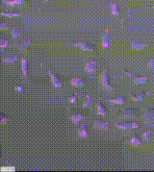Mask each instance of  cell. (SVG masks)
<instances>
[{
    "instance_id": "31",
    "label": "cell",
    "mask_w": 154,
    "mask_h": 172,
    "mask_svg": "<svg viewBox=\"0 0 154 172\" xmlns=\"http://www.w3.org/2000/svg\"><path fill=\"white\" fill-rule=\"evenodd\" d=\"M0 29L2 30V31H6V30H9V25L6 22H1L0 23Z\"/></svg>"
},
{
    "instance_id": "24",
    "label": "cell",
    "mask_w": 154,
    "mask_h": 172,
    "mask_svg": "<svg viewBox=\"0 0 154 172\" xmlns=\"http://www.w3.org/2000/svg\"><path fill=\"white\" fill-rule=\"evenodd\" d=\"M21 30L18 27H14L12 29V37L14 38H19L21 36Z\"/></svg>"
},
{
    "instance_id": "33",
    "label": "cell",
    "mask_w": 154,
    "mask_h": 172,
    "mask_svg": "<svg viewBox=\"0 0 154 172\" xmlns=\"http://www.w3.org/2000/svg\"><path fill=\"white\" fill-rule=\"evenodd\" d=\"M147 66L148 68H150V69H153L154 70V58H152L150 61H149L147 63Z\"/></svg>"
},
{
    "instance_id": "25",
    "label": "cell",
    "mask_w": 154,
    "mask_h": 172,
    "mask_svg": "<svg viewBox=\"0 0 154 172\" xmlns=\"http://www.w3.org/2000/svg\"><path fill=\"white\" fill-rule=\"evenodd\" d=\"M141 143H142V141H141V140L137 136H134L131 139V144L133 145L134 147H138V146L141 145Z\"/></svg>"
},
{
    "instance_id": "29",
    "label": "cell",
    "mask_w": 154,
    "mask_h": 172,
    "mask_svg": "<svg viewBox=\"0 0 154 172\" xmlns=\"http://www.w3.org/2000/svg\"><path fill=\"white\" fill-rule=\"evenodd\" d=\"M8 44H9L8 40H5V38H0V48L1 49L5 48V47L8 45Z\"/></svg>"
},
{
    "instance_id": "28",
    "label": "cell",
    "mask_w": 154,
    "mask_h": 172,
    "mask_svg": "<svg viewBox=\"0 0 154 172\" xmlns=\"http://www.w3.org/2000/svg\"><path fill=\"white\" fill-rule=\"evenodd\" d=\"M137 12H138V9H136V8H131V9H129V10H128V12H127V14H126V16H125L124 18H122V21H124L126 18H129L130 16L135 15Z\"/></svg>"
},
{
    "instance_id": "3",
    "label": "cell",
    "mask_w": 154,
    "mask_h": 172,
    "mask_svg": "<svg viewBox=\"0 0 154 172\" xmlns=\"http://www.w3.org/2000/svg\"><path fill=\"white\" fill-rule=\"evenodd\" d=\"M48 74L50 76V79H51V84H52V86L54 88H56V89H60V88H62V81L60 80L58 78V76L56 74H54V73L51 71V70H48Z\"/></svg>"
},
{
    "instance_id": "6",
    "label": "cell",
    "mask_w": 154,
    "mask_h": 172,
    "mask_svg": "<svg viewBox=\"0 0 154 172\" xmlns=\"http://www.w3.org/2000/svg\"><path fill=\"white\" fill-rule=\"evenodd\" d=\"M74 46L80 47V48L82 49V50H84V51H95V47H93L92 44H90L89 42H86V41L75 42Z\"/></svg>"
},
{
    "instance_id": "27",
    "label": "cell",
    "mask_w": 154,
    "mask_h": 172,
    "mask_svg": "<svg viewBox=\"0 0 154 172\" xmlns=\"http://www.w3.org/2000/svg\"><path fill=\"white\" fill-rule=\"evenodd\" d=\"M91 104H92V97L90 94H88V95H86V97H85V99L83 101V107L84 108H88Z\"/></svg>"
},
{
    "instance_id": "26",
    "label": "cell",
    "mask_w": 154,
    "mask_h": 172,
    "mask_svg": "<svg viewBox=\"0 0 154 172\" xmlns=\"http://www.w3.org/2000/svg\"><path fill=\"white\" fill-rule=\"evenodd\" d=\"M142 137H143V139L147 141V142H149V141L151 140V139H152V133L151 132H149V131H147V132H144L143 133V135H142Z\"/></svg>"
},
{
    "instance_id": "5",
    "label": "cell",
    "mask_w": 154,
    "mask_h": 172,
    "mask_svg": "<svg viewBox=\"0 0 154 172\" xmlns=\"http://www.w3.org/2000/svg\"><path fill=\"white\" fill-rule=\"evenodd\" d=\"M96 66H97L96 61H95V60H89L86 66H85V71L88 73H93L96 70Z\"/></svg>"
},
{
    "instance_id": "1",
    "label": "cell",
    "mask_w": 154,
    "mask_h": 172,
    "mask_svg": "<svg viewBox=\"0 0 154 172\" xmlns=\"http://www.w3.org/2000/svg\"><path fill=\"white\" fill-rule=\"evenodd\" d=\"M99 85L101 86L103 89H106V91H109V92H113L115 89V88L111 84L109 72L107 69H105L99 76Z\"/></svg>"
},
{
    "instance_id": "21",
    "label": "cell",
    "mask_w": 154,
    "mask_h": 172,
    "mask_svg": "<svg viewBox=\"0 0 154 172\" xmlns=\"http://www.w3.org/2000/svg\"><path fill=\"white\" fill-rule=\"evenodd\" d=\"M111 13H112L113 16H119V14H121V11H119V8L117 3L111 4Z\"/></svg>"
},
{
    "instance_id": "13",
    "label": "cell",
    "mask_w": 154,
    "mask_h": 172,
    "mask_svg": "<svg viewBox=\"0 0 154 172\" xmlns=\"http://www.w3.org/2000/svg\"><path fill=\"white\" fill-rule=\"evenodd\" d=\"M21 71H22V74L25 78H27L28 75V63H27V60L22 58L21 59Z\"/></svg>"
},
{
    "instance_id": "17",
    "label": "cell",
    "mask_w": 154,
    "mask_h": 172,
    "mask_svg": "<svg viewBox=\"0 0 154 172\" xmlns=\"http://www.w3.org/2000/svg\"><path fill=\"white\" fill-rule=\"evenodd\" d=\"M77 135L80 137H87L89 136L88 130H87V128L85 127V125H81L79 127L78 131H77Z\"/></svg>"
},
{
    "instance_id": "35",
    "label": "cell",
    "mask_w": 154,
    "mask_h": 172,
    "mask_svg": "<svg viewBox=\"0 0 154 172\" xmlns=\"http://www.w3.org/2000/svg\"><path fill=\"white\" fill-rule=\"evenodd\" d=\"M48 0H44V3H45V2H47Z\"/></svg>"
},
{
    "instance_id": "7",
    "label": "cell",
    "mask_w": 154,
    "mask_h": 172,
    "mask_svg": "<svg viewBox=\"0 0 154 172\" xmlns=\"http://www.w3.org/2000/svg\"><path fill=\"white\" fill-rule=\"evenodd\" d=\"M93 127L98 130H107L109 128V123L104 120H96L95 124H93Z\"/></svg>"
},
{
    "instance_id": "16",
    "label": "cell",
    "mask_w": 154,
    "mask_h": 172,
    "mask_svg": "<svg viewBox=\"0 0 154 172\" xmlns=\"http://www.w3.org/2000/svg\"><path fill=\"white\" fill-rule=\"evenodd\" d=\"M16 60H18V56L16 55H10V56H6V57H3L1 59V61L3 63H16Z\"/></svg>"
},
{
    "instance_id": "15",
    "label": "cell",
    "mask_w": 154,
    "mask_h": 172,
    "mask_svg": "<svg viewBox=\"0 0 154 172\" xmlns=\"http://www.w3.org/2000/svg\"><path fill=\"white\" fill-rule=\"evenodd\" d=\"M135 114H136V111L134 109H127L122 111L121 114V117H134Z\"/></svg>"
},
{
    "instance_id": "8",
    "label": "cell",
    "mask_w": 154,
    "mask_h": 172,
    "mask_svg": "<svg viewBox=\"0 0 154 172\" xmlns=\"http://www.w3.org/2000/svg\"><path fill=\"white\" fill-rule=\"evenodd\" d=\"M70 84L73 87H82L85 85V79L81 78V77H74V78H71Z\"/></svg>"
},
{
    "instance_id": "34",
    "label": "cell",
    "mask_w": 154,
    "mask_h": 172,
    "mask_svg": "<svg viewBox=\"0 0 154 172\" xmlns=\"http://www.w3.org/2000/svg\"><path fill=\"white\" fill-rule=\"evenodd\" d=\"M15 89H16V92H23V88L20 87V86H16Z\"/></svg>"
},
{
    "instance_id": "12",
    "label": "cell",
    "mask_w": 154,
    "mask_h": 172,
    "mask_svg": "<svg viewBox=\"0 0 154 172\" xmlns=\"http://www.w3.org/2000/svg\"><path fill=\"white\" fill-rule=\"evenodd\" d=\"M145 47H147V44H143V42H141L139 41H135L131 44V48L134 50H142L145 48Z\"/></svg>"
},
{
    "instance_id": "23",
    "label": "cell",
    "mask_w": 154,
    "mask_h": 172,
    "mask_svg": "<svg viewBox=\"0 0 154 172\" xmlns=\"http://www.w3.org/2000/svg\"><path fill=\"white\" fill-rule=\"evenodd\" d=\"M148 80V77H137V78L134 79V83L136 85H143V84H145L147 83V81Z\"/></svg>"
},
{
    "instance_id": "20",
    "label": "cell",
    "mask_w": 154,
    "mask_h": 172,
    "mask_svg": "<svg viewBox=\"0 0 154 172\" xmlns=\"http://www.w3.org/2000/svg\"><path fill=\"white\" fill-rule=\"evenodd\" d=\"M83 118H84V117L81 114H73L70 117V119H71V121L73 124H77L78 122H80Z\"/></svg>"
},
{
    "instance_id": "11",
    "label": "cell",
    "mask_w": 154,
    "mask_h": 172,
    "mask_svg": "<svg viewBox=\"0 0 154 172\" xmlns=\"http://www.w3.org/2000/svg\"><path fill=\"white\" fill-rule=\"evenodd\" d=\"M96 108H97V114L99 115H103V117H105L106 114H108V111H107V109L105 108V106L102 104L101 102H98L96 104Z\"/></svg>"
},
{
    "instance_id": "30",
    "label": "cell",
    "mask_w": 154,
    "mask_h": 172,
    "mask_svg": "<svg viewBox=\"0 0 154 172\" xmlns=\"http://www.w3.org/2000/svg\"><path fill=\"white\" fill-rule=\"evenodd\" d=\"M8 120H9V118L6 117L4 114H1V117H0V124L1 125H4L6 122H8Z\"/></svg>"
},
{
    "instance_id": "2",
    "label": "cell",
    "mask_w": 154,
    "mask_h": 172,
    "mask_svg": "<svg viewBox=\"0 0 154 172\" xmlns=\"http://www.w3.org/2000/svg\"><path fill=\"white\" fill-rule=\"evenodd\" d=\"M115 127H118L122 130H127V129H137L139 128V125L137 122H123V123H115Z\"/></svg>"
},
{
    "instance_id": "4",
    "label": "cell",
    "mask_w": 154,
    "mask_h": 172,
    "mask_svg": "<svg viewBox=\"0 0 154 172\" xmlns=\"http://www.w3.org/2000/svg\"><path fill=\"white\" fill-rule=\"evenodd\" d=\"M111 44V36H110V29L107 28L105 30V33L103 37H102V41H101V46L103 48H107Z\"/></svg>"
},
{
    "instance_id": "19",
    "label": "cell",
    "mask_w": 154,
    "mask_h": 172,
    "mask_svg": "<svg viewBox=\"0 0 154 172\" xmlns=\"http://www.w3.org/2000/svg\"><path fill=\"white\" fill-rule=\"evenodd\" d=\"M25 2V0H3V3L8 4L11 6H16V5H22Z\"/></svg>"
},
{
    "instance_id": "14",
    "label": "cell",
    "mask_w": 154,
    "mask_h": 172,
    "mask_svg": "<svg viewBox=\"0 0 154 172\" xmlns=\"http://www.w3.org/2000/svg\"><path fill=\"white\" fill-rule=\"evenodd\" d=\"M149 93V92H141L139 93L138 95H134L133 93H130V96L132 98V100L137 102V101H141V100H143L144 98L147 95V94Z\"/></svg>"
},
{
    "instance_id": "22",
    "label": "cell",
    "mask_w": 154,
    "mask_h": 172,
    "mask_svg": "<svg viewBox=\"0 0 154 172\" xmlns=\"http://www.w3.org/2000/svg\"><path fill=\"white\" fill-rule=\"evenodd\" d=\"M1 15L8 16V18H16V16H21V15L19 14V13H16V12H5V11H3V12H1Z\"/></svg>"
},
{
    "instance_id": "9",
    "label": "cell",
    "mask_w": 154,
    "mask_h": 172,
    "mask_svg": "<svg viewBox=\"0 0 154 172\" xmlns=\"http://www.w3.org/2000/svg\"><path fill=\"white\" fill-rule=\"evenodd\" d=\"M31 42V38H24L21 41H19L18 44V47L21 50V51H26L27 50V47Z\"/></svg>"
},
{
    "instance_id": "10",
    "label": "cell",
    "mask_w": 154,
    "mask_h": 172,
    "mask_svg": "<svg viewBox=\"0 0 154 172\" xmlns=\"http://www.w3.org/2000/svg\"><path fill=\"white\" fill-rule=\"evenodd\" d=\"M153 117H154V109L149 108V109L144 113V119L145 123H148L149 121H151Z\"/></svg>"
},
{
    "instance_id": "32",
    "label": "cell",
    "mask_w": 154,
    "mask_h": 172,
    "mask_svg": "<svg viewBox=\"0 0 154 172\" xmlns=\"http://www.w3.org/2000/svg\"><path fill=\"white\" fill-rule=\"evenodd\" d=\"M77 99H78V95H77V93H75L71 97H70L68 101H70V103H75L77 101Z\"/></svg>"
},
{
    "instance_id": "18",
    "label": "cell",
    "mask_w": 154,
    "mask_h": 172,
    "mask_svg": "<svg viewBox=\"0 0 154 172\" xmlns=\"http://www.w3.org/2000/svg\"><path fill=\"white\" fill-rule=\"evenodd\" d=\"M109 101L111 103H113V104H121V105H122V104H124V103H125V98L123 97L122 95H118L117 97L113 98V99H110Z\"/></svg>"
}]
</instances>
